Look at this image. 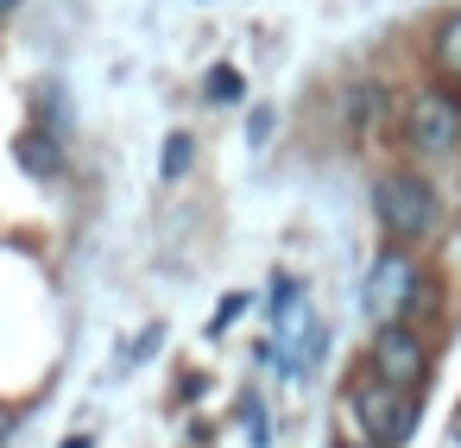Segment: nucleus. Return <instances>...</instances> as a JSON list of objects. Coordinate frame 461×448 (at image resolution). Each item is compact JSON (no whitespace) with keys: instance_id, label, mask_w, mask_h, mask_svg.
<instances>
[{"instance_id":"nucleus-14","label":"nucleus","mask_w":461,"mask_h":448,"mask_svg":"<svg viewBox=\"0 0 461 448\" xmlns=\"http://www.w3.org/2000/svg\"><path fill=\"white\" fill-rule=\"evenodd\" d=\"M335 448H373V442H335Z\"/></svg>"},{"instance_id":"nucleus-8","label":"nucleus","mask_w":461,"mask_h":448,"mask_svg":"<svg viewBox=\"0 0 461 448\" xmlns=\"http://www.w3.org/2000/svg\"><path fill=\"white\" fill-rule=\"evenodd\" d=\"M379 108H385V89H379V83H360V89L348 95V121H354V133H373V127H379Z\"/></svg>"},{"instance_id":"nucleus-4","label":"nucleus","mask_w":461,"mask_h":448,"mask_svg":"<svg viewBox=\"0 0 461 448\" xmlns=\"http://www.w3.org/2000/svg\"><path fill=\"white\" fill-rule=\"evenodd\" d=\"M417 291H423L417 259H411L404 246H392V253H379V259H373L366 291H360V309H366L379 328H392V322H404V309L417 303Z\"/></svg>"},{"instance_id":"nucleus-12","label":"nucleus","mask_w":461,"mask_h":448,"mask_svg":"<svg viewBox=\"0 0 461 448\" xmlns=\"http://www.w3.org/2000/svg\"><path fill=\"white\" fill-rule=\"evenodd\" d=\"M247 303H253L247 291H228V297H221V309H215V328H228V322H234V316H240Z\"/></svg>"},{"instance_id":"nucleus-15","label":"nucleus","mask_w":461,"mask_h":448,"mask_svg":"<svg viewBox=\"0 0 461 448\" xmlns=\"http://www.w3.org/2000/svg\"><path fill=\"white\" fill-rule=\"evenodd\" d=\"M14 7H20V0H0V13H14Z\"/></svg>"},{"instance_id":"nucleus-9","label":"nucleus","mask_w":461,"mask_h":448,"mask_svg":"<svg viewBox=\"0 0 461 448\" xmlns=\"http://www.w3.org/2000/svg\"><path fill=\"white\" fill-rule=\"evenodd\" d=\"M436 64H442V70L461 83V7H455V13L436 26Z\"/></svg>"},{"instance_id":"nucleus-2","label":"nucleus","mask_w":461,"mask_h":448,"mask_svg":"<svg viewBox=\"0 0 461 448\" xmlns=\"http://www.w3.org/2000/svg\"><path fill=\"white\" fill-rule=\"evenodd\" d=\"M310 341H316L310 291H303L291 272H278V278H272V354H266V360H278L291 379H303V372H310Z\"/></svg>"},{"instance_id":"nucleus-5","label":"nucleus","mask_w":461,"mask_h":448,"mask_svg":"<svg viewBox=\"0 0 461 448\" xmlns=\"http://www.w3.org/2000/svg\"><path fill=\"white\" fill-rule=\"evenodd\" d=\"M404 139H411V152H423V158L455 152V139H461V102H455L448 89H417L411 108H404Z\"/></svg>"},{"instance_id":"nucleus-1","label":"nucleus","mask_w":461,"mask_h":448,"mask_svg":"<svg viewBox=\"0 0 461 448\" xmlns=\"http://www.w3.org/2000/svg\"><path fill=\"white\" fill-rule=\"evenodd\" d=\"M373 209H379V228H385L398 246L429 240V234H436V221H442V202H436V190H429L417 171H392V177H379Z\"/></svg>"},{"instance_id":"nucleus-3","label":"nucleus","mask_w":461,"mask_h":448,"mask_svg":"<svg viewBox=\"0 0 461 448\" xmlns=\"http://www.w3.org/2000/svg\"><path fill=\"white\" fill-rule=\"evenodd\" d=\"M348 410H354V423L366 429V442H373V448H398V442L417 429V398H411V391L379 385L373 372L348 379Z\"/></svg>"},{"instance_id":"nucleus-10","label":"nucleus","mask_w":461,"mask_h":448,"mask_svg":"<svg viewBox=\"0 0 461 448\" xmlns=\"http://www.w3.org/2000/svg\"><path fill=\"white\" fill-rule=\"evenodd\" d=\"M203 89H209V102H240V95H247V76H240L234 64H215V70L203 76Z\"/></svg>"},{"instance_id":"nucleus-13","label":"nucleus","mask_w":461,"mask_h":448,"mask_svg":"<svg viewBox=\"0 0 461 448\" xmlns=\"http://www.w3.org/2000/svg\"><path fill=\"white\" fill-rule=\"evenodd\" d=\"M64 448H95V442H89V435H70V442H64Z\"/></svg>"},{"instance_id":"nucleus-6","label":"nucleus","mask_w":461,"mask_h":448,"mask_svg":"<svg viewBox=\"0 0 461 448\" xmlns=\"http://www.w3.org/2000/svg\"><path fill=\"white\" fill-rule=\"evenodd\" d=\"M366 372H373L379 385H392V391H417L423 372H429V347H423L404 322H392V328L373 335V347H366Z\"/></svg>"},{"instance_id":"nucleus-7","label":"nucleus","mask_w":461,"mask_h":448,"mask_svg":"<svg viewBox=\"0 0 461 448\" xmlns=\"http://www.w3.org/2000/svg\"><path fill=\"white\" fill-rule=\"evenodd\" d=\"M14 158L32 171V177H58V165H64V152H58V139H45V133H20V146H14Z\"/></svg>"},{"instance_id":"nucleus-11","label":"nucleus","mask_w":461,"mask_h":448,"mask_svg":"<svg viewBox=\"0 0 461 448\" xmlns=\"http://www.w3.org/2000/svg\"><path fill=\"white\" fill-rule=\"evenodd\" d=\"M190 158H196V139H190V133H171V139H165V177H184Z\"/></svg>"}]
</instances>
